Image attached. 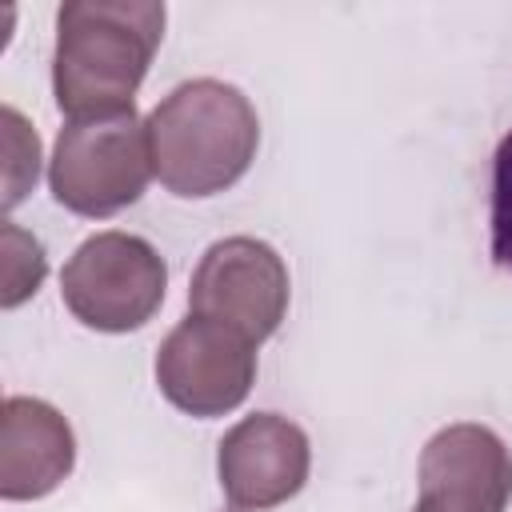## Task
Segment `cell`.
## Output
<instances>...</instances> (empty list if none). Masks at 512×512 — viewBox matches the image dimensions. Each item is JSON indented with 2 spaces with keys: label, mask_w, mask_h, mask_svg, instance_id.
I'll list each match as a JSON object with an SVG mask.
<instances>
[{
  "label": "cell",
  "mask_w": 512,
  "mask_h": 512,
  "mask_svg": "<svg viewBox=\"0 0 512 512\" xmlns=\"http://www.w3.org/2000/svg\"><path fill=\"white\" fill-rule=\"evenodd\" d=\"M164 36V4L68 0L56 12L52 92L72 120L132 112Z\"/></svg>",
  "instance_id": "obj_1"
},
{
  "label": "cell",
  "mask_w": 512,
  "mask_h": 512,
  "mask_svg": "<svg viewBox=\"0 0 512 512\" xmlns=\"http://www.w3.org/2000/svg\"><path fill=\"white\" fill-rule=\"evenodd\" d=\"M260 120L252 100L224 80L200 76L176 84L148 112V148L156 180L184 200L232 188L256 160Z\"/></svg>",
  "instance_id": "obj_2"
},
{
  "label": "cell",
  "mask_w": 512,
  "mask_h": 512,
  "mask_svg": "<svg viewBox=\"0 0 512 512\" xmlns=\"http://www.w3.org/2000/svg\"><path fill=\"white\" fill-rule=\"evenodd\" d=\"M148 120L132 112L68 120L48 160V188L56 204L76 216H116L136 204L152 180Z\"/></svg>",
  "instance_id": "obj_3"
},
{
  "label": "cell",
  "mask_w": 512,
  "mask_h": 512,
  "mask_svg": "<svg viewBox=\"0 0 512 512\" xmlns=\"http://www.w3.org/2000/svg\"><path fill=\"white\" fill-rule=\"evenodd\" d=\"M168 268L160 252L132 232L88 236L60 272V296L68 312L96 332L144 328L164 304Z\"/></svg>",
  "instance_id": "obj_4"
},
{
  "label": "cell",
  "mask_w": 512,
  "mask_h": 512,
  "mask_svg": "<svg viewBox=\"0 0 512 512\" xmlns=\"http://www.w3.org/2000/svg\"><path fill=\"white\" fill-rule=\"evenodd\" d=\"M188 312L264 344L288 312V268L280 252L256 236L216 240L192 272Z\"/></svg>",
  "instance_id": "obj_5"
},
{
  "label": "cell",
  "mask_w": 512,
  "mask_h": 512,
  "mask_svg": "<svg viewBox=\"0 0 512 512\" xmlns=\"http://www.w3.org/2000/svg\"><path fill=\"white\" fill-rule=\"evenodd\" d=\"M156 384L172 408L196 420L224 416L256 384V344L236 328L188 312L156 352Z\"/></svg>",
  "instance_id": "obj_6"
},
{
  "label": "cell",
  "mask_w": 512,
  "mask_h": 512,
  "mask_svg": "<svg viewBox=\"0 0 512 512\" xmlns=\"http://www.w3.org/2000/svg\"><path fill=\"white\" fill-rule=\"evenodd\" d=\"M312 468V448L300 424L280 412H252L232 424L216 452L224 496L240 512H264L292 500Z\"/></svg>",
  "instance_id": "obj_7"
},
{
  "label": "cell",
  "mask_w": 512,
  "mask_h": 512,
  "mask_svg": "<svg viewBox=\"0 0 512 512\" xmlns=\"http://www.w3.org/2000/svg\"><path fill=\"white\" fill-rule=\"evenodd\" d=\"M420 500L448 512H504L512 500V456L484 424H448L420 452Z\"/></svg>",
  "instance_id": "obj_8"
},
{
  "label": "cell",
  "mask_w": 512,
  "mask_h": 512,
  "mask_svg": "<svg viewBox=\"0 0 512 512\" xmlns=\"http://www.w3.org/2000/svg\"><path fill=\"white\" fill-rule=\"evenodd\" d=\"M76 436L68 420L36 396H8L0 408V496L40 500L68 480Z\"/></svg>",
  "instance_id": "obj_9"
},
{
  "label": "cell",
  "mask_w": 512,
  "mask_h": 512,
  "mask_svg": "<svg viewBox=\"0 0 512 512\" xmlns=\"http://www.w3.org/2000/svg\"><path fill=\"white\" fill-rule=\"evenodd\" d=\"M0 240H4V292H0V304L16 308L28 296H36V288L44 284L48 256H44L40 240L32 232H24L20 224H12V220H4Z\"/></svg>",
  "instance_id": "obj_10"
},
{
  "label": "cell",
  "mask_w": 512,
  "mask_h": 512,
  "mask_svg": "<svg viewBox=\"0 0 512 512\" xmlns=\"http://www.w3.org/2000/svg\"><path fill=\"white\" fill-rule=\"evenodd\" d=\"M0 116H4V156H8V164H4V208H16L32 192V184H36L40 140H36L28 120L12 104H4Z\"/></svg>",
  "instance_id": "obj_11"
},
{
  "label": "cell",
  "mask_w": 512,
  "mask_h": 512,
  "mask_svg": "<svg viewBox=\"0 0 512 512\" xmlns=\"http://www.w3.org/2000/svg\"><path fill=\"white\" fill-rule=\"evenodd\" d=\"M492 260L512 272V132L492 156Z\"/></svg>",
  "instance_id": "obj_12"
},
{
  "label": "cell",
  "mask_w": 512,
  "mask_h": 512,
  "mask_svg": "<svg viewBox=\"0 0 512 512\" xmlns=\"http://www.w3.org/2000/svg\"><path fill=\"white\" fill-rule=\"evenodd\" d=\"M412 512H448V508H440V504H432V500H416Z\"/></svg>",
  "instance_id": "obj_13"
}]
</instances>
